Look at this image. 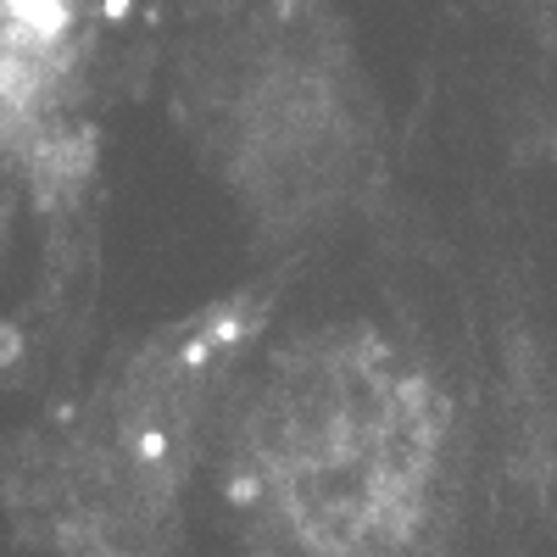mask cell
I'll list each match as a JSON object with an SVG mask.
<instances>
[{
	"instance_id": "cell-2",
	"label": "cell",
	"mask_w": 557,
	"mask_h": 557,
	"mask_svg": "<svg viewBox=\"0 0 557 557\" xmlns=\"http://www.w3.org/2000/svg\"><path fill=\"white\" fill-rule=\"evenodd\" d=\"M246 346L240 307L157 335L123 374L7 469V502L57 557H173V513L201 418Z\"/></svg>"
},
{
	"instance_id": "cell-3",
	"label": "cell",
	"mask_w": 557,
	"mask_h": 557,
	"mask_svg": "<svg viewBox=\"0 0 557 557\" xmlns=\"http://www.w3.org/2000/svg\"><path fill=\"white\" fill-rule=\"evenodd\" d=\"M67 34V0H0V96H23Z\"/></svg>"
},
{
	"instance_id": "cell-1",
	"label": "cell",
	"mask_w": 557,
	"mask_h": 557,
	"mask_svg": "<svg viewBox=\"0 0 557 557\" xmlns=\"http://www.w3.org/2000/svg\"><path fill=\"white\" fill-rule=\"evenodd\" d=\"M441 401L374 335H323L273 362L235 480L301 557H407L430 519Z\"/></svg>"
}]
</instances>
